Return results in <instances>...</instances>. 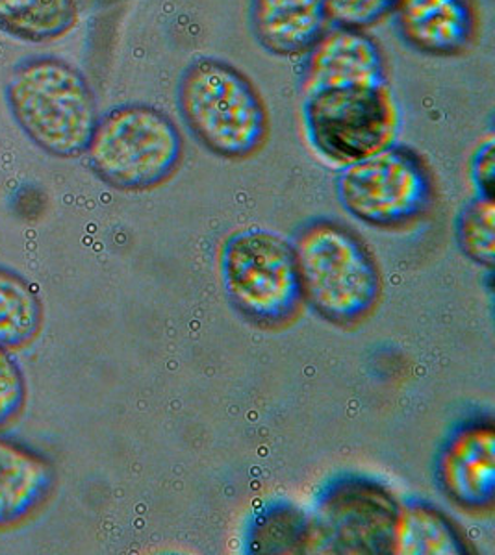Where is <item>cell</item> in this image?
I'll return each mask as SVG.
<instances>
[{"label": "cell", "instance_id": "13", "mask_svg": "<svg viewBox=\"0 0 495 555\" xmlns=\"http://www.w3.org/2000/svg\"><path fill=\"white\" fill-rule=\"evenodd\" d=\"M327 23L323 0H251L254 38L275 56L305 54Z\"/></svg>", "mask_w": 495, "mask_h": 555}, {"label": "cell", "instance_id": "8", "mask_svg": "<svg viewBox=\"0 0 495 555\" xmlns=\"http://www.w3.org/2000/svg\"><path fill=\"white\" fill-rule=\"evenodd\" d=\"M399 504L384 487L350 478L327 489L306 518V554L382 555L394 550Z\"/></svg>", "mask_w": 495, "mask_h": 555}, {"label": "cell", "instance_id": "4", "mask_svg": "<svg viewBox=\"0 0 495 555\" xmlns=\"http://www.w3.org/2000/svg\"><path fill=\"white\" fill-rule=\"evenodd\" d=\"M89 167L114 190H154L177 172L185 141L175 120L149 104H123L97 120L86 149Z\"/></svg>", "mask_w": 495, "mask_h": 555}, {"label": "cell", "instance_id": "17", "mask_svg": "<svg viewBox=\"0 0 495 555\" xmlns=\"http://www.w3.org/2000/svg\"><path fill=\"white\" fill-rule=\"evenodd\" d=\"M457 240L468 258L492 269L495 258L494 198L477 196L462 209L457 222Z\"/></svg>", "mask_w": 495, "mask_h": 555}, {"label": "cell", "instance_id": "11", "mask_svg": "<svg viewBox=\"0 0 495 555\" xmlns=\"http://www.w3.org/2000/svg\"><path fill=\"white\" fill-rule=\"evenodd\" d=\"M392 15L403 41L427 56H458L475 39L473 0H395Z\"/></svg>", "mask_w": 495, "mask_h": 555}, {"label": "cell", "instance_id": "9", "mask_svg": "<svg viewBox=\"0 0 495 555\" xmlns=\"http://www.w3.org/2000/svg\"><path fill=\"white\" fill-rule=\"evenodd\" d=\"M305 54L301 73L303 96L319 89L386 82L381 49L364 30L337 25L325 28Z\"/></svg>", "mask_w": 495, "mask_h": 555}, {"label": "cell", "instance_id": "3", "mask_svg": "<svg viewBox=\"0 0 495 555\" xmlns=\"http://www.w3.org/2000/svg\"><path fill=\"white\" fill-rule=\"evenodd\" d=\"M177 104L193 138L221 158H249L266 143V104L248 76L223 60H193L178 80Z\"/></svg>", "mask_w": 495, "mask_h": 555}, {"label": "cell", "instance_id": "5", "mask_svg": "<svg viewBox=\"0 0 495 555\" xmlns=\"http://www.w3.org/2000/svg\"><path fill=\"white\" fill-rule=\"evenodd\" d=\"M223 287L234 310L261 328L292 324L305 304L295 250L266 230H245L223 245Z\"/></svg>", "mask_w": 495, "mask_h": 555}, {"label": "cell", "instance_id": "20", "mask_svg": "<svg viewBox=\"0 0 495 555\" xmlns=\"http://www.w3.org/2000/svg\"><path fill=\"white\" fill-rule=\"evenodd\" d=\"M495 141L494 135L490 133L477 146L475 154L471 158V182L475 185L479 196L484 198H494L495 183Z\"/></svg>", "mask_w": 495, "mask_h": 555}, {"label": "cell", "instance_id": "6", "mask_svg": "<svg viewBox=\"0 0 495 555\" xmlns=\"http://www.w3.org/2000/svg\"><path fill=\"white\" fill-rule=\"evenodd\" d=\"M306 138L330 164H356L395 143L399 104L386 82L319 89L303 96Z\"/></svg>", "mask_w": 495, "mask_h": 555}, {"label": "cell", "instance_id": "7", "mask_svg": "<svg viewBox=\"0 0 495 555\" xmlns=\"http://www.w3.org/2000/svg\"><path fill=\"white\" fill-rule=\"evenodd\" d=\"M345 211L368 227H410L434 204V180L418 152L392 145L343 167L337 182Z\"/></svg>", "mask_w": 495, "mask_h": 555}, {"label": "cell", "instance_id": "19", "mask_svg": "<svg viewBox=\"0 0 495 555\" xmlns=\"http://www.w3.org/2000/svg\"><path fill=\"white\" fill-rule=\"evenodd\" d=\"M327 20L337 26L366 30L394 10L395 0H323Z\"/></svg>", "mask_w": 495, "mask_h": 555}, {"label": "cell", "instance_id": "14", "mask_svg": "<svg viewBox=\"0 0 495 555\" xmlns=\"http://www.w3.org/2000/svg\"><path fill=\"white\" fill-rule=\"evenodd\" d=\"M468 543L462 531L429 504L399 505L394 550L399 555H464Z\"/></svg>", "mask_w": 495, "mask_h": 555}, {"label": "cell", "instance_id": "12", "mask_svg": "<svg viewBox=\"0 0 495 555\" xmlns=\"http://www.w3.org/2000/svg\"><path fill=\"white\" fill-rule=\"evenodd\" d=\"M56 481V468L49 457L0 437V531L36 517L51 500Z\"/></svg>", "mask_w": 495, "mask_h": 555}, {"label": "cell", "instance_id": "18", "mask_svg": "<svg viewBox=\"0 0 495 555\" xmlns=\"http://www.w3.org/2000/svg\"><path fill=\"white\" fill-rule=\"evenodd\" d=\"M25 373L12 350L0 348V431L10 428L26 408Z\"/></svg>", "mask_w": 495, "mask_h": 555}, {"label": "cell", "instance_id": "15", "mask_svg": "<svg viewBox=\"0 0 495 555\" xmlns=\"http://www.w3.org/2000/svg\"><path fill=\"white\" fill-rule=\"evenodd\" d=\"M45 308L38 289L23 274L0 266V348L20 350L43 328Z\"/></svg>", "mask_w": 495, "mask_h": 555}, {"label": "cell", "instance_id": "2", "mask_svg": "<svg viewBox=\"0 0 495 555\" xmlns=\"http://www.w3.org/2000/svg\"><path fill=\"white\" fill-rule=\"evenodd\" d=\"M293 250L303 298L325 321L355 326L373 313L381 298V271L351 228L337 221L310 222Z\"/></svg>", "mask_w": 495, "mask_h": 555}, {"label": "cell", "instance_id": "1", "mask_svg": "<svg viewBox=\"0 0 495 555\" xmlns=\"http://www.w3.org/2000/svg\"><path fill=\"white\" fill-rule=\"evenodd\" d=\"M7 102L17 127L41 151L62 159L86 154L99 109L77 67L60 57H28L8 78Z\"/></svg>", "mask_w": 495, "mask_h": 555}, {"label": "cell", "instance_id": "16", "mask_svg": "<svg viewBox=\"0 0 495 555\" xmlns=\"http://www.w3.org/2000/svg\"><path fill=\"white\" fill-rule=\"evenodd\" d=\"M77 17L75 0H0V28L33 43L62 38Z\"/></svg>", "mask_w": 495, "mask_h": 555}, {"label": "cell", "instance_id": "10", "mask_svg": "<svg viewBox=\"0 0 495 555\" xmlns=\"http://www.w3.org/2000/svg\"><path fill=\"white\" fill-rule=\"evenodd\" d=\"M436 478L447 499L462 509H490L495 494L494 423L471 421L457 429L440 454Z\"/></svg>", "mask_w": 495, "mask_h": 555}]
</instances>
